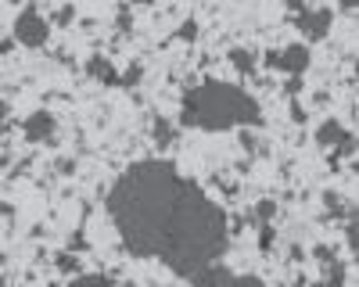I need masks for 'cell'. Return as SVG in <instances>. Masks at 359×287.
<instances>
[{
    "label": "cell",
    "mask_w": 359,
    "mask_h": 287,
    "mask_svg": "<svg viewBox=\"0 0 359 287\" xmlns=\"http://www.w3.org/2000/svg\"><path fill=\"white\" fill-rule=\"evenodd\" d=\"M108 212L126 251L162 258L184 280L219 262L230 244L223 209L169 162L130 165L108 194Z\"/></svg>",
    "instance_id": "1"
},
{
    "label": "cell",
    "mask_w": 359,
    "mask_h": 287,
    "mask_svg": "<svg viewBox=\"0 0 359 287\" xmlns=\"http://www.w3.org/2000/svg\"><path fill=\"white\" fill-rule=\"evenodd\" d=\"M184 126H198L208 133H223L233 126H262V108L241 90L219 79H208L184 94Z\"/></svg>",
    "instance_id": "2"
},
{
    "label": "cell",
    "mask_w": 359,
    "mask_h": 287,
    "mask_svg": "<svg viewBox=\"0 0 359 287\" xmlns=\"http://www.w3.org/2000/svg\"><path fill=\"white\" fill-rule=\"evenodd\" d=\"M47 40H50L47 18L36 8H25L18 15V22H15V43H22V47H43Z\"/></svg>",
    "instance_id": "3"
},
{
    "label": "cell",
    "mask_w": 359,
    "mask_h": 287,
    "mask_svg": "<svg viewBox=\"0 0 359 287\" xmlns=\"http://www.w3.org/2000/svg\"><path fill=\"white\" fill-rule=\"evenodd\" d=\"M331 22H334V11L331 8H309V11H302V15L294 18L298 33H302L309 43H316V40H323L327 33H331Z\"/></svg>",
    "instance_id": "4"
},
{
    "label": "cell",
    "mask_w": 359,
    "mask_h": 287,
    "mask_svg": "<svg viewBox=\"0 0 359 287\" xmlns=\"http://www.w3.org/2000/svg\"><path fill=\"white\" fill-rule=\"evenodd\" d=\"M309 47L306 43H291V47H284V50H273L269 54V65L273 69H280V72H287V76H302L306 69H309Z\"/></svg>",
    "instance_id": "5"
},
{
    "label": "cell",
    "mask_w": 359,
    "mask_h": 287,
    "mask_svg": "<svg viewBox=\"0 0 359 287\" xmlns=\"http://www.w3.org/2000/svg\"><path fill=\"white\" fill-rule=\"evenodd\" d=\"M316 140L323 144V148H331L334 155H348V151H352V133H348L338 119H327V122L316 130Z\"/></svg>",
    "instance_id": "6"
},
{
    "label": "cell",
    "mask_w": 359,
    "mask_h": 287,
    "mask_svg": "<svg viewBox=\"0 0 359 287\" xmlns=\"http://www.w3.org/2000/svg\"><path fill=\"white\" fill-rule=\"evenodd\" d=\"M22 133L29 136V140H50L54 136V115H47V111H33L25 119V126H22Z\"/></svg>",
    "instance_id": "7"
},
{
    "label": "cell",
    "mask_w": 359,
    "mask_h": 287,
    "mask_svg": "<svg viewBox=\"0 0 359 287\" xmlns=\"http://www.w3.org/2000/svg\"><path fill=\"white\" fill-rule=\"evenodd\" d=\"M86 72L94 76V79H101V83H115V86H118V72L111 69L108 57H90V62H86Z\"/></svg>",
    "instance_id": "8"
},
{
    "label": "cell",
    "mask_w": 359,
    "mask_h": 287,
    "mask_svg": "<svg viewBox=\"0 0 359 287\" xmlns=\"http://www.w3.org/2000/svg\"><path fill=\"white\" fill-rule=\"evenodd\" d=\"M230 62H233V69L241 72V76H252L255 72V54L252 50H241V47L230 50Z\"/></svg>",
    "instance_id": "9"
},
{
    "label": "cell",
    "mask_w": 359,
    "mask_h": 287,
    "mask_svg": "<svg viewBox=\"0 0 359 287\" xmlns=\"http://www.w3.org/2000/svg\"><path fill=\"white\" fill-rule=\"evenodd\" d=\"M155 140H158V144H169V140H172V126H169L165 119H155Z\"/></svg>",
    "instance_id": "10"
},
{
    "label": "cell",
    "mask_w": 359,
    "mask_h": 287,
    "mask_svg": "<svg viewBox=\"0 0 359 287\" xmlns=\"http://www.w3.org/2000/svg\"><path fill=\"white\" fill-rule=\"evenodd\" d=\"M140 76H144V72H140V65H130V69H126V76H118V86H137V83H140Z\"/></svg>",
    "instance_id": "11"
},
{
    "label": "cell",
    "mask_w": 359,
    "mask_h": 287,
    "mask_svg": "<svg viewBox=\"0 0 359 287\" xmlns=\"http://www.w3.org/2000/svg\"><path fill=\"white\" fill-rule=\"evenodd\" d=\"M180 36H184V40H194V36H198V25H194V22H187L184 29H180Z\"/></svg>",
    "instance_id": "12"
},
{
    "label": "cell",
    "mask_w": 359,
    "mask_h": 287,
    "mask_svg": "<svg viewBox=\"0 0 359 287\" xmlns=\"http://www.w3.org/2000/svg\"><path fill=\"white\" fill-rule=\"evenodd\" d=\"M273 209H277L273 201H262V205H259V216H262V219H269V216H273Z\"/></svg>",
    "instance_id": "13"
},
{
    "label": "cell",
    "mask_w": 359,
    "mask_h": 287,
    "mask_svg": "<svg viewBox=\"0 0 359 287\" xmlns=\"http://www.w3.org/2000/svg\"><path fill=\"white\" fill-rule=\"evenodd\" d=\"M4 119H8V101L0 97V122H4Z\"/></svg>",
    "instance_id": "14"
},
{
    "label": "cell",
    "mask_w": 359,
    "mask_h": 287,
    "mask_svg": "<svg viewBox=\"0 0 359 287\" xmlns=\"http://www.w3.org/2000/svg\"><path fill=\"white\" fill-rule=\"evenodd\" d=\"M355 8V0H341V11H352Z\"/></svg>",
    "instance_id": "15"
},
{
    "label": "cell",
    "mask_w": 359,
    "mask_h": 287,
    "mask_svg": "<svg viewBox=\"0 0 359 287\" xmlns=\"http://www.w3.org/2000/svg\"><path fill=\"white\" fill-rule=\"evenodd\" d=\"M133 4H151V0H133Z\"/></svg>",
    "instance_id": "16"
}]
</instances>
